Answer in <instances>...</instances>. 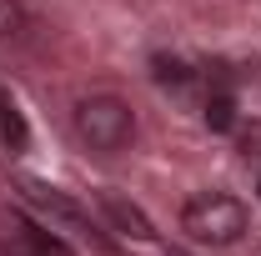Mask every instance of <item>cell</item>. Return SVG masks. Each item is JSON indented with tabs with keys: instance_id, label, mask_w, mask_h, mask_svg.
<instances>
[{
	"instance_id": "1",
	"label": "cell",
	"mask_w": 261,
	"mask_h": 256,
	"mask_svg": "<svg viewBox=\"0 0 261 256\" xmlns=\"http://www.w3.org/2000/svg\"><path fill=\"white\" fill-rule=\"evenodd\" d=\"M246 226H251V211L226 191H201L181 206V231L201 246H231L246 236Z\"/></svg>"
},
{
	"instance_id": "2",
	"label": "cell",
	"mask_w": 261,
	"mask_h": 256,
	"mask_svg": "<svg viewBox=\"0 0 261 256\" xmlns=\"http://www.w3.org/2000/svg\"><path fill=\"white\" fill-rule=\"evenodd\" d=\"M75 136L91 151H121L136 136V116L121 96H86L75 106Z\"/></svg>"
},
{
	"instance_id": "3",
	"label": "cell",
	"mask_w": 261,
	"mask_h": 256,
	"mask_svg": "<svg viewBox=\"0 0 261 256\" xmlns=\"http://www.w3.org/2000/svg\"><path fill=\"white\" fill-rule=\"evenodd\" d=\"M20 191L31 196V201H35V206H40V211H50L56 221H65V226H70V231H81V236H91V231H96V226L86 221V211H81L75 201H65L61 191H50V186H35V181H25Z\"/></svg>"
},
{
	"instance_id": "4",
	"label": "cell",
	"mask_w": 261,
	"mask_h": 256,
	"mask_svg": "<svg viewBox=\"0 0 261 256\" xmlns=\"http://www.w3.org/2000/svg\"><path fill=\"white\" fill-rule=\"evenodd\" d=\"M100 211H106L111 221L121 226L126 236H136V241H151V236H156V231H151V221H146V216L130 206L126 196H116V191H106V196H100Z\"/></svg>"
},
{
	"instance_id": "5",
	"label": "cell",
	"mask_w": 261,
	"mask_h": 256,
	"mask_svg": "<svg viewBox=\"0 0 261 256\" xmlns=\"http://www.w3.org/2000/svg\"><path fill=\"white\" fill-rule=\"evenodd\" d=\"M206 126H211V131H231V126H236V100H231L226 91L206 96Z\"/></svg>"
},
{
	"instance_id": "6",
	"label": "cell",
	"mask_w": 261,
	"mask_h": 256,
	"mask_svg": "<svg viewBox=\"0 0 261 256\" xmlns=\"http://www.w3.org/2000/svg\"><path fill=\"white\" fill-rule=\"evenodd\" d=\"M156 81H161V86H171V91H191V81H196V70L186 61H156Z\"/></svg>"
},
{
	"instance_id": "7",
	"label": "cell",
	"mask_w": 261,
	"mask_h": 256,
	"mask_svg": "<svg viewBox=\"0 0 261 256\" xmlns=\"http://www.w3.org/2000/svg\"><path fill=\"white\" fill-rule=\"evenodd\" d=\"M0 141L10 146V151H20L25 146V121H20V111L5 100V111H0Z\"/></svg>"
},
{
	"instance_id": "8",
	"label": "cell",
	"mask_w": 261,
	"mask_h": 256,
	"mask_svg": "<svg viewBox=\"0 0 261 256\" xmlns=\"http://www.w3.org/2000/svg\"><path fill=\"white\" fill-rule=\"evenodd\" d=\"M20 25H25V10H20V0H0V40L20 35Z\"/></svg>"
},
{
	"instance_id": "9",
	"label": "cell",
	"mask_w": 261,
	"mask_h": 256,
	"mask_svg": "<svg viewBox=\"0 0 261 256\" xmlns=\"http://www.w3.org/2000/svg\"><path fill=\"white\" fill-rule=\"evenodd\" d=\"M0 111H5V100H0Z\"/></svg>"
}]
</instances>
